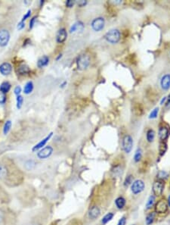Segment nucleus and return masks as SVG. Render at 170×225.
<instances>
[{"label": "nucleus", "instance_id": "nucleus-1", "mask_svg": "<svg viewBox=\"0 0 170 225\" xmlns=\"http://www.w3.org/2000/svg\"><path fill=\"white\" fill-rule=\"evenodd\" d=\"M104 37L106 40L110 43H117L120 40V32L117 29L111 30V31L107 33Z\"/></svg>", "mask_w": 170, "mask_h": 225}, {"label": "nucleus", "instance_id": "nucleus-2", "mask_svg": "<svg viewBox=\"0 0 170 225\" xmlns=\"http://www.w3.org/2000/svg\"><path fill=\"white\" fill-rule=\"evenodd\" d=\"M89 64H90V59L86 55H81L77 59V67L79 70H85L89 67Z\"/></svg>", "mask_w": 170, "mask_h": 225}, {"label": "nucleus", "instance_id": "nucleus-3", "mask_svg": "<svg viewBox=\"0 0 170 225\" xmlns=\"http://www.w3.org/2000/svg\"><path fill=\"white\" fill-rule=\"evenodd\" d=\"M122 149L126 153H129L132 149V146H133V140H132V136L129 135H126L123 137L122 142Z\"/></svg>", "mask_w": 170, "mask_h": 225}, {"label": "nucleus", "instance_id": "nucleus-4", "mask_svg": "<svg viewBox=\"0 0 170 225\" xmlns=\"http://www.w3.org/2000/svg\"><path fill=\"white\" fill-rule=\"evenodd\" d=\"M144 183L141 180H137L132 183L131 190L135 195L139 194L144 190Z\"/></svg>", "mask_w": 170, "mask_h": 225}, {"label": "nucleus", "instance_id": "nucleus-5", "mask_svg": "<svg viewBox=\"0 0 170 225\" xmlns=\"http://www.w3.org/2000/svg\"><path fill=\"white\" fill-rule=\"evenodd\" d=\"M53 152V149L51 146H45V147L42 148L41 150H39L37 153L38 158H40V159H45V158H48V157H50L51 155Z\"/></svg>", "mask_w": 170, "mask_h": 225}, {"label": "nucleus", "instance_id": "nucleus-6", "mask_svg": "<svg viewBox=\"0 0 170 225\" xmlns=\"http://www.w3.org/2000/svg\"><path fill=\"white\" fill-rule=\"evenodd\" d=\"M91 26H92V29L96 32L101 31V30H103L104 27V19L103 18H94L92 21Z\"/></svg>", "mask_w": 170, "mask_h": 225}, {"label": "nucleus", "instance_id": "nucleus-7", "mask_svg": "<svg viewBox=\"0 0 170 225\" xmlns=\"http://www.w3.org/2000/svg\"><path fill=\"white\" fill-rule=\"evenodd\" d=\"M10 40V34L5 29L0 30V46L5 47Z\"/></svg>", "mask_w": 170, "mask_h": 225}, {"label": "nucleus", "instance_id": "nucleus-8", "mask_svg": "<svg viewBox=\"0 0 170 225\" xmlns=\"http://www.w3.org/2000/svg\"><path fill=\"white\" fill-rule=\"evenodd\" d=\"M153 193L156 196H161L164 190V183L161 180H157L153 184Z\"/></svg>", "mask_w": 170, "mask_h": 225}, {"label": "nucleus", "instance_id": "nucleus-9", "mask_svg": "<svg viewBox=\"0 0 170 225\" xmlns=\"http://www.w3.org/2000/svg\"><path fill=\"white\" fill-rule=\"evenodd\" d=\"M168 204L165 200H160L157 202L155 206V211L157 213L159 214H164L167 212L168 210Z\"/></svg>", "mask_w": 170, "mask_h": 225}, {"label": "nucleus", "instance_id": "nucleus-10", "mask_svg": "<svg viewBox=\"0 0 170 225\" xmlns=\"http://www.w3.org/2000/svg\"><path fill=\"white\" fill-rule=\"evenodd\" d=\"M12 71V67L9 62H5L0 65V73L2 75L7 76L11 74Z\"/></svg>", "mask_w": 170, "mask_h": 225}, {"label": "nucleus", "instance_id": "nucleus-11", "mask_svg": "<svg viewBox=\"0 0 170 225\" xmlns=\"http://www.w3.org/2000/svg\"><path fill=\"white\" fill-rule=\"evenodd\" d=\"M67 37V31L64 28H61L58 31V34H57L56 36V41L58 43H62L64 42V41L66 40Z\"/></svg>", "mask_w": 170, "mask_h": 225}, {"label": "nucleus", "instance_id": "nucleus-12", "mask_svg": "<svg viewBox=\"0 0 170 225\" xmlns=\"http://www.w3.org/2000/svg\"><path fill=\"white\" fill-rule=\"evenodd\" d=\"M160 85H161L162 89L167 90L170 87V74H165L162 77L161 81H160Z\"/></svg>", "mask_w": 170, "mask_h": 225}, {"label": "nucleus", "instance_id": "nucleus-13", "mask_svg": "<svg viewBox=\"0 0 170 225\" xmlns=\"http://www.w3.org/2000/svg\"><path fill=\"white\" fill-rule=\"evenodd\" d=\"M101 214V211L99 209V208L97 206H93L90 209L89 212V216L91 219L94 220L96 219L97 218H98L99 215Z\"/></svg>", "mask_w": 170, "mask_h": 225}, {"label": "nucleus", "instance_id": "nucleus-14", "mask_svg": "<svg viewBox=\"0 0 170 225\" xmlns=\"http://www.w3.org/2000/svg\"><path fill=\"white\" fill-rule=\"evenodd\" d=\"M52 134H53V133H50L49 134H48V136H47L46 137L44 138V139L42 140V141H40V142L38 143L37 145H36V146L33 148V151H37L38 150V149H41V148L43 147V146L46 144V143L48 142L50 139H51V137L52 136Z\"/></svg>", "mask_w": 170, "mask_h": 225}, {"label": "nucleus", "instance_id": "nucleus-15", "mask_svg": "<svg viewBox=\"0 0 170 225\" xmlns=\"http://www.w3.org/2000/svg\"><path fill=\"white\" fill-rule=\"evenodd\" d=\"M83 29H84V25H83V22L77 21L72 25L70 29V32L71 34L76 32V31H80L81 32V31H83Z\"/></svg>", "mask_w": 170, "mask_h": 225}, {"label": "nucleus", "instance_id": "nucleus-16", "mask_svg": "<svg viewBox=\"0 0 170 225\" xmlns=\"http://www.w3.org/2000/svg\"><path fill=\"white\" fill-rule=\"evenodd\" d=\"M169 136V130L165 127H161L159 130V137L161 140H165Z\"/></svg>", "mask_w": 170, "mask_h": 225}, {"label": "nucleus", "instance_id": "nucleus-17", "mask_svg": "<svg viewBox=\"0 0 170 225\" xmlns=\"http://www.w3.org/2000/svg\"><path fill=\"white\" fill-rule=\"evenodd\" d=\"M48 62H49V59H48V56H42V57L41 58V59H39V61H38L37 66L39 67H40V68H42V67L48 65Z\"/></svg>", "mask_w": 170, "mask_h": 225}, {"label": "nucleus", "instance_id": "nucleus-18", "mask_svg": "<svg viewBox=\"0 0 170 225\" xmlns=\"http://www.w3.org/2000/svg\"><path fill=\"white\" fill-rule=\"evenodd\" d=\"M10 89H11V84L7 81L3 82V83L0 85V92L3 94H5L7 93H9Z\"/></svg>", "mask_w": 170, "mask_h": 225}, {"label": "nucleus", "instance_id": "nucleus-19", "mask_svg": "<svg viewBox=\"0 0 170 225\" xmlns=\"http://www.w3.org/2000/svg\"><path fill=\"white\" fill-rule=\"evenodd\" d=\"M30 69L29 66L27 65V64H21V65L19 66L18 69V72L21 75H24V74H27L30 73Z\"/></svg>", "mask_w": 170, "mask_h": 225}, {"label": "nucleus", "instance_id": "nucleus-20", "mask_svg": "<svg viewBox=\"0 0 170 225\" xmlns=\"http://www.w3.org/2000/svg\"><path fill=\"white\" fill-rule=\"evenodd\" d=\"M126 201L123 197H118L115 200V205L117 207V209H123L124 206L126 205Z\"/></svg>", "mask_w": 170, "mask_h": 225}, {"label": "nucleus", "instance_id": "nucleus-21", "mask_svg": "<svg viewBox=\"0 0 170 225\" xmlns=\"http://www.w3.org/2000/svg\"><path fill=\"white\" fill-rule=\"evenodd\" d=\"M33 89H34V83H33L32 81H29L24 86L23 93L25 94H30V93H32Z\"/></svg>", "mask_w": 170, "mask_h": 225}, {"label": "nucleus", "instance_id": "nucleus-22", "mask_svg": "<svg viewBox=\"0 0 170 225\" xmlns=\"http://www.w3.org/2000/svg\"><path fill=\"white\" fill-rule=\"evenodd\" d=\"M24 166L25 168H26L27 171H31V170H33L36 167V162L32 159L27 160V161L25 162Z\"/></svg>", "mask_w": 170, "mask_h": 225}, {"label": "nucleus", "instance_id": "nucleus-23", "mask_svg": "<svg viewBox=\"0 0 170 225\" xmlns=\"http://www.w3.org/2000/svg\"><path fill=\"white\" fill-rule=\"evenodd\" d=\"M146 137H147V140L148 141L149 143L153 142L154 140V137H155V132H154L153 130H151H151H147Z\"/></svg>", "mask_w": 170, "mask_h": 225}, {"label": "nucleus", "instance_id": "nucleus-24", "mask_svg": "<svg viewBox=\"0 0 170 225\" xmlns=\"http://www.w3.org/2000/svg\"><path fill=\"white\" fill-rule=\"evenodd\" d=\"M155 200H156V198L155 196H151L150 197H149L148 200H147V203H146V209H151V208L153 207V205H154V202H155Z\"/></svg>", "mask_w": 170, "mask_h": 225}, {"label": "nucleus", "instance_id": "nucleus-25", "mask_svg": "<svg viewBox=\"0 0 170 225\" xmlns=\"http://www.w3.org/2000/svg\"><path fill=\"white\" fill-rule=\"evenodd\" d=\"M113 214L111 213V212H109V213L107 214L106 215H104V217L103 218V219H102V221H101L102 224H106L107 223H108L110 221H111V220L113 219Z\"/></svg>", "mask_w": 170, "mask_h": 225}, {"label": "nucleus", "instance_id": "nucleus-26", "mask_svg": "<svg viewBox=\"0 0 170 225\" xmlns=\"http://www.w3.org/2000/svg\"><path fill=\"white\" fill-rule=\"evenodd\" d=\"M141 157H142V151L141 149H138L135 152V155H134V160L135 162H138L141 160Z\"/></svg>", "mask_w": 170, "mask_h": 225}, {"label": "nucleus", "instance_id": "nucleus-27", "mask_svg": "<svg viewBox=\"0 0 170 225\" xmlns=\"http://www.w3.org/2000/svg\"><path fill=\"white\" fill-rule=\"evenodd\" d=\"M11 127H12V122L11 121H7L4 125V128H3V133H4L5 135H6L10 131Z\"/></svg>", "mask_w": 170, "mask_h": 225}, {"label": "nucleus", "instance_id": "nucleus-28", "mask_svg": "<svg viewBox=\"0 0 170 225\" xmlns=\"http://www.w3.org/2000/svg\"><path fill=\"white\" fill-rule=\"evenodd\" d=\"M154 218H155V213H151L146 218V224L147 225H151L153 224L154 221Z\"/></svg>", "mask_w": 170, "mask_h": 225}, {"label": "nucleus", "instance_id": "nucleus-29", "mask_svg": "<svg viewBox=\"0 0 170 225\" xmlns=\"http://www.w3.org/2000/svg\"><path fill=\"white\" fill-rule=\"evenodd\" d=\"M7 168L2 165H0V178H4L7 176Z\"/></svg>", "mask_w": 170, "mask_h": 225}, {"label": "nucleus", "instance_id": "nucleus-30", "mask_svg": "<svg viewBox=\"0 0 170 225\" xmlns=\"http://www.w3.org/2000/svg\"><path fill=\"white\" fill-rule=\"evenodd\" d=\"M133 183V177L132 175L128 176V177L126 178L125 181H124V187H128L130 184H132Z\"/></svg>", "mask_w": 170, "mask_h": 225}, {"label": "nucleus", "instance_id": "nucleus-31", "mask_svg": "<svg viewBox=\"0 0 170 225\" xmlns=\"http://www.w3.org/2000/svg\"><path fill=\"white\" fill-rule=\"evenodd\" d=\"M23 102V97H22L20 95L18 96H17V108H18V109H20V108L22 107Z\"/></svg>", "mask_w": 170, "mask_h": 225}, {"label": "nucleus", "instance_id": "nucleus-32", "mask_svg": "<svg viewBox=\"0 0 170 225\" xmlns=\"http://www.w3.org/2000/svg\"><path fill=\"white\" fill-rule=\"evenodd\" d=\"M158 111H159L158 108H154V109L151 112L150 116H149V118H151V119L156 118L157 117V115H158Z\"/></svg>", "mask_w": 170, "mask_h": 225}, {"label": "nucleus", "instance_id": "nucleus-33", "mask_svg": "<svg viewBox=\"0 0 170 225\" xmlns=\"http://www.w3.org/2000/svg\"><path fill=\"white\" fill-rule=\"evenodd\" d=\"M14 92H15V95H16L17 96H18L20 95V93H21V87H20V86H16V87L15 88V90H14Z\"/></svg>", "mask_w": 170, "mask_h": 225}, {"label": "nucleus", "instance_id": "nucleus-34", "mask_svg": "<svg viewBox=\"0 0 170 225\" xmlns=\"http://www.w3.org/2000/svg\"><path fill=\"white\" fill-rule=\"evenodd\" d=\"M126 217H122L119 219L117 225H126Z\"/></svg>", "mask_w": 170, "mask_h": 225}, {"label": "nucleus", "instance_id": "nucleus-35", "mask_svg": "<svg viewBox=\"0 0 170 225\" xmlns=\"http://www.w3.org/2000/svg\"><path fill=\"white\" fill-rule=\"evenodd\" d=\"M30 15H31V10H28V12H27L26 15H25L23 17V18H22L21 21L24 22V20H26L28 18H30Z\"/></svg>", "mask_w": 170, "mask_h": 225}, {"label": "nucleus", "instance_id": "nucleus-36", "mask_svg": "<svg viewBox=\"0 0 170 225\" xmlns=\"http://www.w3.org/2000/svg\"><path fill=\"white\" fill-rule=\"evenodd\" d=\"M113 172H114L115 175H120L122 174V170L119 168V167H116L115 168V169L113 170Z\"/></svg>", "mask_w": 170, "mask_h": 225}, {"label": "nucleus", "instance_id": "nucleus-37", "mask_svg": "<svg viewBox=\"0 0 170 225\" xmlns=\"http://www.w3.org/2000/svg\"><path fill=\"white\" fill-rule=\"evenodd\" d=\"M36 20H37V17L36 16L32 18V19H30V29H32V28L34 27Z\"/></svg>", "mask_w": 170, "mask_h": 225}, {"label": "nucleus", "instance_id": "nucleus-38", "mask_svg": "<svg viewBox=\"0 0 170 225\" xmlns=\"http://www.w3.org/2000/svg\"><path fill=\"white\" fill-rule=\"evenodd\" d=\"M75 2L74 1H72V0H67V2H66V5L67 6L68 8H72L74 5Z\"/></svg>", "mask_w": 170, "mask_h": 225}, {"label": "nucleus", "instance_id": "nucleus-39", "mask_svg": "<svg viewBox=\"0 0 170 225\" xmlns=\"http://www.w3.org/2000/svg\"><path fill=\"white\" fill-rule=\"evenodd\" d=\"M18 27V30H19V31L23 29V28L25 27V23L23 21H20L18 24V27Z\"/></svg>", "mask_w": 170, "mask_h": 225}, {"label": "nucleus", "instance_id": "nucleus-40", "mask_svg": "<svg viewBox=\"0 0 170 225\" xmlns=\"http://www.w3.org/2000/svg\"><path fill=\"white\" fill-rule=\"evenodd\" d=\"M77 4H78V5L80 6V7H83V6H85L87 4V2L84 1V0H81V1L77 2Z\"/></svg>", "mask_w": 170, "mask_h": 225}, {"label": "nucleus", "instance_id": "nucleus-41", "mask_svg": "<svg viewBox=\"0 0 170 225\" xmlns=\"http://www.w3.org/2000/svg\"><path fill=\"white\" fill-rule=\"evenodd\" d=\"M5 101H6V98H5V96L4 95H3L2 96L0 97V104L3 105V104H5Z\"/></svg>", "mask_w": 170, "mask_h": 225}, {"label": "nucleus", "instance_id": "nucleus-42", "mask_svg": "<svg viewBox=\"0 0 170 225\" xmlns=\"http://www.w3.org/2000/svg\"><path fill=\"white\" fill-rule=\"evenodd\" d=\"M168 205H169V207H170V196H169V198H168Z\"/></svg>", "mask_w": 170, "mask_h": 225}, {"label": "nucleus", "instance_id": "nucleus-43", "mask_svg": "<svg viewBox=\"0 0 170 225\" xmlns=\"http://www.w3.org/2000/svg\"><path fill=\"white\" fill-rule=\"evenodd\" d=\"M168 103H170V94L169 95V96H168Z\"/></svg>", "mask_w": 170, "mask_h": 225}, {"label": "nucleus", "instance_id": "nucleus-44", "mask_svg": "<svg viewBox=\"0 0 170 225\" xmlns=\"http://www.w3.org/2000/svg\"><path fill=\"white\" fill-rule=\"evenodd\" d=\"M0 220H1V215H0Z\"/></svg>", "mask_w": 170, "mask_h": 225}]
</instances>
